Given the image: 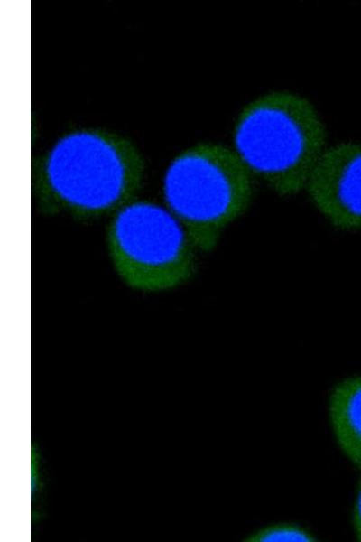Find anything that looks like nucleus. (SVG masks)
Masks as SVG:
<instances>
[{
  "instance_id": "1",
  "label": "nucleus",
  "mask_w": 361,
  "mask_h": 542,
  "mask_svg": "<svg viewBox=\"0 0 361 542\" xmlns=\"http://www.w3.org/2000/svg\"><path fill=\"white\" fill-rule=\"evenodd\" d=\"M232 148L251 172L276 194L304 192L329 145L319 111L304 95L273 89L248 101L232 130Z\"/></svg>"
},
{
  "instance_id": "2",
  "label": "nucleus",
  "mask_w": 361,
  "mask_h": 542,
  "mask_svg": "<svg viewBox=\"0 0 361 542\" xmlns=\"http://www.w3.org/2000/svg\"><path fill=\"white\" fill-rule=\"evenodd\" d=\"M255 181L232 146L204 143L170 164L162 193L165 206L185 228L198 251L207 253L248 210Z\"/></svg>"
},
{
  "instance_id": "3",
  "label": "nucleus",
  "mask_w": 361,
  "mask_h": 542,
  "mask_svg": "<svg viewBox=\"0 0 361 542\" xmlns=\"http://www.w3.org/2000/svg\"><path fill=\"white\" fill-rule=\"evenodd\" d=\"M106 244L116 276L134 291L175 289L197 269L199 251L165 205L128 201L110 216Z\"/></svg>"
},
{
  "instance_id": "4",
  "label": "nucleus",
  "mask_w": 361,
  "mask_h": 542,
  "mask_svg": "<svg viewBox=\"0 0 361 542\" xmlns=\"http://www.w3.org/2000/svg\"><path fill=\"white\" fill-rule=\"evenodd\" d=\"M138 175L112 143L91 132L62 137L46 160L45 207L78 219L115 213L128 201Z\"/></svg>"
},
{
  "instance_id": "5",
  "label": "nucleus",
  "mask_w": 361,
  "mask_h": 542,
  "mask_svg": "<svg viewBox=\"0 0 361 542\" xmlns=\"http://www.w3.org/2000/svg\"><path fill=\"white\" fill-rule=\"evenodd\" d=\"M304 192L332 226L341 230L361 229V141L329 145Z\"/></svg>"
},
{
  "instance_id": "6",
  "label": "nucleus",
  "mask_w": 361,
  "mask_h": 542,
  "mask_svg": "<svg viewBox=\"0 0 361 542\" xmlns=\"http://www.w3.org/2000/svg\"><path fill=\"white\" fill-rule=\"evenodd\" d=\"M328 415L338 448L361 470V376L346 378L333 387Z\"/></svg>"
},
{
  "instance_id": "7",
  "label": "nucleus",
  "mask_w": 361,
  "mask_h": 542,
  "mask_svg": "<svg viewBox=\"0 0 361 542\" xmlns=\"http://www.w3.org/2000/svg\"><path fill=\"white\" fill-rule=\"evenodd\" d=\"M247 541H315L316 537L310 531L299 524L281 522L269 524L252 532Z\"/></svg>"
},
{
  "instance_id": "8",
  "label": "nucleus",
  "mask_w": 361,
  "mask_h": 542,
  "mask_svg": "<svg viewBox=\"0 0 361 542\" xmlns=\"http://www.w3.org/2000/svg\"><path fill=\"white\" fill-rule=\"evenodd\" d=\"M352 525L356 537L361 541V480L358 484V489L354 502Z\"/></svg>"
}]
</instances>
